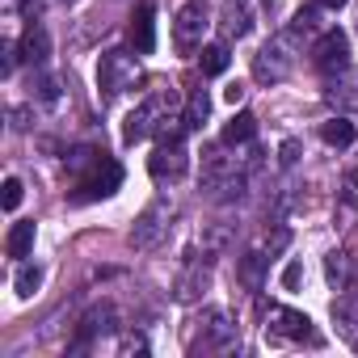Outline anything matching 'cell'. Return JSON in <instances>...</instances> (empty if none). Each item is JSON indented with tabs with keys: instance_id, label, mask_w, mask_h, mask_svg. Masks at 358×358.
Instances as JSON below:
<instances>
[{
	"instance_id": "22",
	"label": "cell",
	"mask_w": 358,
	"mask_h": 358,
	"mask_svg": "<svg viewBox=\"0 0 358 358\" xmlns=\"http://www.w3.org/2000/svg\"><path fill=\"white\" fill-rule=\"evenodd\" d=\"M320 9H324V5H308V9H299V13H295V22H291V38H303V34H312V30H316V17H320Z\"/></svg>"
},
{
	"instance_id": "26",
	"label": "cell",
	"mask_w": 358,
	"mask_h": 358,
	"mask_svg": "<svg viewBox=\"0 0 358 358\" xmlns=\"http://www.w3.org/2000/svg\"><path fill=\"white\" fill-rule=\"evenodd\" d=\"M38 97H43V101H55V97H59V89H55L51 76H38Z\"/></svg>"
},
{
	"instance_id": "21",
	"label": "cell",
	"mask_w": 358,
	"mask_h": 358,
	"mask_svg": "<svg viewBox=\"0 0 358 358\" xmlns=\"http://www.w3.org/2000/svg\"><path fill=\"white\" fill-rule=\"evenodd\" d=\"M224 34L228 38H245L249 34V9H241L236 0L228 5V13H224Z\"/></svg>"
},
{
	"instance_id": "11",
	"label": "cell",
	"mask_w": 358,
	"mask_h": 358,
	"mask_svg": "<svg viewBox=\"0 0 358 358\" xmlns=\"http://www.w3.org/2000/svg\"><path fill=\"white\" fill-rule=\"evenodd\" d=\"M270 333L303 341V337H312V320L303 312H295V308H270Z\"/></svg>"
},
{
	"instance_id": "28",
	"label": "cell",
	"mask_w": 358,
	"mask_h": 358,
	"mask_svg": "<svg viewBox=\"0 0 358 358\" xmlns=\"http://www.w3.org/2000/svg\"><path fill=\"white\" fill-rule=\"evenodd\" d=\"M295 282H299V266H295V262H291V266H287V270H282V287H295Z\"/></svg>"
},
{
	"instance_id": "8",
	"label": "cell",
	"mask_w": 358,
	"mask_h": 358,
	"mask_svg": "<svg viewBox=\"0 0 358 358\" xmlns=\"http://www.w3.org/2000/svg\"><path fill=\"white\" fill-rule=\"evenodd\" d=\"M127 34H131V47H135V55H152L156 51V9L143 5L131 13V26H127Z\"/></svg>"
},
{
	"instance_id": "14",
	"label": "cell",
	"mask_w": 358,
	"mask_h": 358,
	"mask_svg": "<svg viewBox=\"0 0 358 358\" xmlns=\"http://www.w3.org/2000/svg\"><path fill=\"white\" fill-rule=\"evenodd\" d=\"M110 320H114V308L110 303H101V308H93L85 320H80V333H76V341H72V350H85L97 333H106L110 329Z\"/></svg>"
},
{
	"instance_id": "15",
	"label": "cell",
	"mask_w": 358,
	"mask_h": 358,
	"mask_svg": "<svg viewBox=\"0 0 358 358\" xmlns=\"http://www.w3.org/2000/svg\"><path fill=\"white\" fill-rule=\"evenodd\" d=\"M266 262H270V257H266V253H257V249L241 257L236 274H241V282H245L249 291H262V282H266Z\"/></svg>"
},
{
	"instance_id": "7",
	"label": "cell",
	"mask_w": 358,
	"mask_h": 358,
	"mask_svg": "<svg viewBox=\"0 0 358 358\" xmlns=\"http://www.w3.org/2000/svg\"><path fill=\"white\" fill-rule=\"evenodd\" d=\"M169 215H173V207L164 203V199H156L139 220H135V232H131V245L135 249H152L160 236H164V228H169Z\"/></svg>"
},
{
	"instance_id": "4",
	"label": "cell",
	"mask_w": 358,
	"mask_h": 358,
	"mask_svg": "<svg viewBox=\"0 0 358 358\" xmlns=\"http://www.w3.org/2000/svg\"><path fill=\"white\" fill-rule=\"evenodd\" d=\"M203 30H207V0H186L182 13H177V22H173L177 51H194L203 43Z\"/></svg>"
},
{
	"instance_id": "10",
	"label": "cell",
	"mask_w": 358,
	"mask_h": 358,
	"mask_svg": "<svg viewBox=\"0 0 358 358\" xmlns=\"http://www.w3.org/2000/svg\"><path fill=\"white\" fill-rule=\"evenodd\" d=\"M253 72H257V80H282L291 72V55L282 51V43H266L253 59Z\"/></svg>"
},
{
	"instance_id": "30",
	"label": "cell",
	"mask_w": 358,
	"mask_h": 358,
	"mask_svg": "<svg viewBox=\"0 0 358 358\" xmlns=\"http://www.w3.org/2000/svg\"><path fill=\"white\" fill-rule=\"evenodd\" d=\"M320 5H324V9H341V5H345V0H320Z\"/></svg>"
},
{
	"instance_id": "1",
	"label": "cell",
	"mask_w": 358,
	"mask_h": 358,
	"mask_svg": "<svg viewBox=\"0 0 358 358\" xmlns=\"http://www.w3.org/2000/svg\"><path fill=\"white\" fill-rule=\"evenodd\" d=\"M118 186H122V164L101 152V156L76 177V194H72V199H76V203H97V199H110Z\"/></svg>"
},
{
	"instance_id": "17",
	"label": "cell",
	"mask_w": 358,
	"mask_h": 358,
	"mask_svg": "<svg viewBox=\"0 0 358 358\" xmlns=\"http://www.w3.org/2000/svg\"><path fill=\"white\" fill-rule=\"evenodd\" d=\"M228 64H232V55H228V47H224V43H211V47H203V55H199L203 76H224V72H228Z\"/></svg>"
},
{
	"instance_id": "18",
	"label": "cell",
	"mask_w": 358,
	"mask_h": 358,
	"mask_svg": "<svg viewBox=\"0 0 358 358\" xmlns=\"http://www.w3.org/2000/svg\"><path fill=\"white\" fill-rule=\"evenodd\" d=\"M30 249H34V224L26 220V224H13L9 228V241H5V253L9 257H30Z\"/></svg>"
},
{
	"instance_id": "25",
	"label": "cell",
	"mask_w": 358,
	"mask_h": 358,
	"mask_svg": "<svg viewBox=\"0 0 358 358\" xmlns=\"http://www.w3.org/2000/svg\"><path fill=\"white\" fill-rule=\"evenodd\" d=\"M0 203H5V211H17L22 207V182H17V177H9V182H5V199H0Z\"/></svg>"
},
{
	"instance_id": "12",
	"label": "cell",
	"mask_w": 358,
	"mask_h": 358,
	"mask_svg": "<svg viewBox=\"0 0 358 358\" xmlns=\"http://www.w3.org/2000/svg\"><path fill=\"white\" fill-rule=\"evenodd\" d=\"M207 282H211V262H190L186 274L177 278V299H182V303H194V299L207 291Z\"/></svg>"
},
{
	"instance_id": "29",
	"label": "cell",
	"mask_w": 358,
	"mask_h": 358,
	"mask_svg": "<svg viewBox=\"0 0 358 358\" xmlns=\"http://www.w3.org/2000/svg\"><path fill=\"white\" fill-rule=\"evenodd\" d=\"M224 97H228L232 106H236V101H245V85H228V93H224Z\"/></svg>"
},
{
	"instance_id": "13",
	"label": "cell",
	"mask_w": 358,
	"mask_h": 358,
	"mask_svg": "<svg viewBox=\"0 0 358 358\" xmlns=\"http://www.w3.org/2000/svg\"><path fill=\"white\" fill-rule=\"evenodd\" d=\"M17 51H22V59L26 64H47V55H51V38H47V30L43 26H30L26 34H22V43H17Z\"/></svg>"
},
{
	"instance_id": "19",
	"label": "cell",
	"mask_w": 358,
	"mask_h": 358,
	"mask_svg": "<svg viewBox=\"0 0 358 358\" xmlns=\"http://www.w3.org/2000/svg\"><path fill=\"white\" fill-rule=\"evenodd\" d=\"M257 135V118L249 114V110H241L228 127H224V143H249Z\"/></svg>"
},
{
	"instance_id": "2",
	"label": "cell",
	"mask_w": 358,
	"mask_h": 358,
	"mask_svg": "<svg viewBox=\"0 0 358 358\" xmlns=\"http://www.w3.org/2000/svg\"><path fill=\"white\" fill-rule=\"evenodd\" d=\"M135 80H139L135 55H127V51H106V55H101V64H97V89H101L106 101L122 97Z\"/></svg>"
},
{
	"instance_id": "16",
	"label": "cell",
	"mask_w": 358,
	"mask_h": 358,
	"mask_svg": "<svg viewBox=\"0 0 358 358\" xmlns=\"http://www.w3.org/2000/svg\"><path fill=\"white\" fill-rule=\"evenodd\" d=\"M320 139L329 148H350L354 143V122L350 118H324L320 122Z\"/></svg>"
},
{
	"instance_id": "9",
	"label": "cell",
	"mask_w": 358,
	"mask_h": 358,
	"mask_svg": "<svg viewBox=\"0 0 358 358\" xmlns=\"http://www.w3.org/2000/svg\"><path fill=\"white\" fill-rule=\"evenodd\" d=\"M236 341V324H232V316L228 312H207V324H203V337L194 341V350L203 345V350H228Z\"/></svg>"
},
{
	"instance_id": "27",
	"label": "cell",
	"mask_w": 358,
	"mask_h": 358,
	"mask_svg": "<svg viewBox=\"0 0 358 358\" xmlns=\"http://www.w3.org/2000/svg\"><path fill=\"white\" fill-rule=\"evenodd\" d=\"M329 278H333V282H345V262H341V253L329 257Z\"/></svg>"
},
{
	"instance_id": "6",
	"label": "cell",
	"mask_w": 358,
	"mask_h": 358,
	"mask_svg": "<svg viewBox=\"0 0 358 358\" xmlns=\"http://www.w3.org/2000/svg\"><path fill=\"white\" fill-rule=\"evenodd\" d=\"M186 164H190V156H186V143L182 139H160L156 152H152V160H148V169H152L156 182H164V177H169V182H173V177H182Z\"/></svg>"
},
{
	"instance_id": "24",
	"label": "cell",
	"mask_w": 358,
	"mask_h": 358,
	"mask_svg": "<svg viewBox=\"0 0 358 358\" xmlns=\"http://www.w3.org/2000/svg\"><path fill=\"white\" fill-rule=\"evenodd\" d=\"M341 199H345V207L358 211V169H350V173L341 177Z\"/></svg>"
},
{
	"instance_id": "20",
	"label": "cell",
	"mask_w": 358,
	"mask_h": 358,
	"mask_svg": "<svg viewBox=\"0 0 358 358\" xmlns=\"http://www.w3.org/2000/svg\"><path fill=\"white\" fill-rule=\"evenodd\" d=\"M207 114H211V97H207V89H194V93H190V106H186L190 131H199V127L207 122Z\"/></svg>"
},
{
	"instance_id": "3",
	"label": "cell",
	"mask_w": 358,
	"mask_h": 358,
	"mask_svg": "<svg viewBox=\"0 0 358 358\" xmlns=\"http://www.w3.org/2000/svg\"><path fill=\"white\" fill-rule=\"evenodd\" d=\"M169 106H173V93H152L148 101H139V106L127 114L122 143H139V139H148L152 131H160V122L169 118Z\"/></svg>"
},
{
	"instance_id": "5",
	"label": "cell",
	"mask_w": 358,
	"mask_h": 358,
	"mask_svg": "<svg viewBox=\"0 0 358 358\" xmlns=\"http://www.w3.org/2000/svg\"><path fill=\"white\" fill-rule=\"evenodd\" d=\"M312 64L324 72V76H333V72H345V64H350V38L333 26V30H324L320 38H316V47H312Z\"/></svg>"
},
{
	"instance_id": "23",
	"label": "cell",
	"mask_w": 358,
	"mask_h": 358,
	"mask_svg": "<svg viewBox=\"0 0 358 358\" xmlns=\"http://www.w3.org/2000/svg\"><path fill=\"white\" fill-rule=\"evenodd\" d=\"M38 282H43V270H38V266H22V270H17V278H13V287H17V295H22V299H30V295L38 291Z\"/></svg>"
}]
</instances>
